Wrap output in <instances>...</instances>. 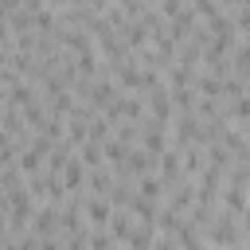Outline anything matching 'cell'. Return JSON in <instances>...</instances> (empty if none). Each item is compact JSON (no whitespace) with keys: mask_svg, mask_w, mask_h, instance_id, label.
I'll return each mask as SVG.
<instances>
[{"mask_svg":"<svg viewBox=\"0 0 250 250\" xmlns=\"http://www.w3.org/2000/svg\"><path fill=\"white\" fill-rule=\"evenodd\" d=\"M86 215H90V227H105L109 215H113V211H109V199H105V195L90 199V203H86Z\"/></svg>","mask_w":250,"mask_h":250,"instance_id":"obj_1","label":"cell"},{"mask_svg":"<svg viewBox=\"0 0 250 250\" xmlns=\"http://www.w3.org/2000/svg\"><path fill=\"white\" fill-rule=\"evenodd\" d=\"M82 176H86V172H82V160H74V156H70V160L62 164V184L74 191V188H82Z\"/></svg>","mask_w":250,"mask_h":250,"instance_id":"obj_2","label":"cell"},{"mask_svg":"<svg viewBox=\"0 0 250 250\" xmlns=\"http://www.w3.org/2000/svg\"><path fill=\"white\" fill-rule=\"evenodd\" d=\"M141 195H145V199H160V195H164V180H160V176H145V180H141Z\"/></svg>","mask_w":250,"mask_h":250,"instance_id":"obj_3","label":"cell"}]
</instances>
